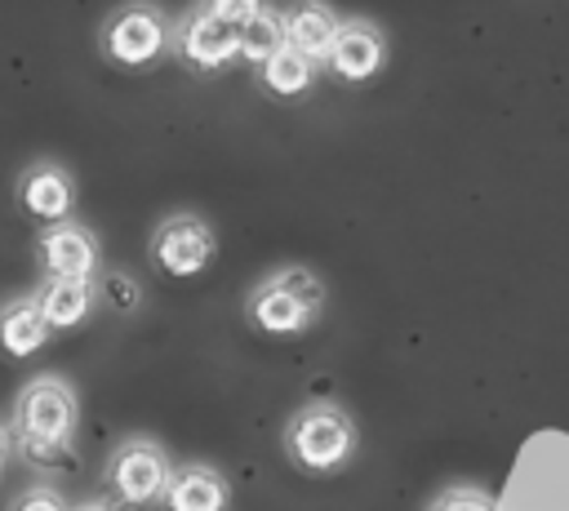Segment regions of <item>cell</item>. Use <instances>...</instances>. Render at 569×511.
I'll return each instance as SVG.
<instances>
[{"label":"cell","instance_id":"obj_1","mask_svg":"<svg viewBox=\"0 0 569 511\" xmlns=\"http://www.w3.org/2000/svg\"><path fill=\"white\" fill-rule=\"evenodd\" d=\"M284 453L298 471L325 475L347 467V458L356 453V422L347 409L338 404H307L289 418L284 427Z\"/></svg>","mask_w":569,"mask_h":511},{"label":"cell","instance_id":"obj_2","mask_svg":"<svg viewBox=\"0 0 569 511\" xmlns=\"http://www.w3.org/2000/svg\"><path fill=\"white\" fill-rule=\"evenodd\" d=\"M98 49L120 71H147L169 49V22L151 0H124L102 18Z\"/></svg>","mask_w":569,"mask_h":511},{"label":"cell","instance_id":"obj_3","mask_svg":"<svg viewBox=\"0 0 569 511\" xmlns=\"http://www.w3.org/2000/svg\"><path fill=\"white\" fill-rule=\"evenodd\" d=\"M169 475H173V467H169L164 449H160L156 440H147V435H133V440H124V444L111 453V462H107V493H111V502L124 507V511L151 507V502L164 498Z\"/></svg>","mask_w":569,"mask_h":511},{"label":"cell","instance_id":"obj_4","mask_svg":"<svg viewBox=\"0 0 569 511\" xmlns=\"http://www.w3.org/2000/svg\"><path fill=\"white\" fill-rule=\"evenodd\" d=\"M80 422L76 391L62 378H31L18 391V440H44V444H71Z\"/></svg>","mask_w":569,"mask_h":511},{"label":"cell","instance_id":"obj_5","mask_svg":"<svg viewBox=\"0 0 569 511\" xmlns=\"http://www.w3.org/2000/svg\"><path fill=\"white\" fill-rule=\"evenodd\" d=\"M151 262L156 271L173 275V280H191L200 271H209L213 253H218V236L200 213H169L156 231H151Z\"/></svg>","mask_w":569,"mask_h":511},{"label":"cell","instance_id":"obj_6","mask_svg":"<svg viewBox=\"0 0 569 511\" xmlns=\"http://www.w3.org/2000/svg\"><path fill=\"white\" fill-rule=\"evenodd\" d=\"M338 84H365L387 67V31L369 18H342L320 62Z\"/></svg>","mask_w":569,"mask_h":511},{"label":"cell","instance_id":"obj_7","mask_svg":"<svg viewBox=\"0 0 569 511\" xmlns=\"http://www.w3.org/2000/svg\"><path fill=\"white\" fill-rule=\"evenodd\" d=\"M169 44L178 49V58L196 71V76H213L222 67L236 62V27L218 22L213 13H204L200 4L187 9V18L178 22V31L169 36Z\"/></svg>","mask_w":569,"mask_h":511},{"label":"cell","instance_id":"obj_8","mask_svg":"<svg viewBox=\"0 0 569 511\" xmlns=\"http://www.w3.org/2000/svg\"><path fill=\"white\" fill-rule=\"evenodd\" d=\"M18 204H22V213H31L44 227L71 222V213H76V178L58 160H36L18 178Z\"/></svg>","mask_w":569,"mask_h":511},{"label":"cell","instance_id":"obj_9","mask_svg":"<svg viewBox=\"0 0 569 511\" xmlns=\"http://www.w3.org/2000/svg\"><path fill=\"white\" fill-rule=\"evenodd\" d=\"M36 258L44 267V280H93L98 271V236L80 222L44 227L36 240Z\"/></svg>","mask_w":569,"mask_h":511},{"label":"cell","instance_id":"obj_10","mask_svg":"<svg viewBox=\"0 0 569 511\" xmlns=\"http://www.w3.org/2000/svg\"><path fill=\"white\" fill-rule=\"evenodd\" d=\"M244 315L258 333H271V338H293V333H307L316 324V315L289 289H280L271 275L262 284H253V293L244 302Z\"/></svg>","mask_w":569,"mask_h":511},{"label":"cell","instance_id":"obj_11","mask_svg":"<svg viewBox=\"0 0 569 511\" xmlns=\"http://www.w3.org/2000/svg\"><path fill=\"white\" fill-rule=\"evenodd\" d=\"M280 13H284V44H289L293 53L311 58V62H325V53H329V44H333L342 18H338L325 0H293V4L280 9Z\"/></svg>","mask_w":569,"mask_h":511},{"label":"cell","instance_id":"obj_12","mask_svg":"<svg viewBox=\"0 0 569 511\" xmlns=\"http://www.w3.org/2000/svg\"><path fill=\"white\" fill-rule=\"evenodd\" d=\"M160 502H164V511H227L231 489L213 467L187 462L169 475V489H164Z\"/></svg>","mask_w":569,"mask_h":511},{"label":"cell","instance_id":"obj_13","mask_svg":"<svg viewBox=\"0 0 569 511\" xmlns=\"http://www.w3.org/2000/svg\"><path fill=\"white\" fill-rule=\"evenodd\" d=\"M31 302L40 311V320L49 324V333L76 329L93 311V280H44Z\"/></svg>","mask_w":569,"mask_h":511},{"label":"cell","instance_id":"obj_14","mask_svg":"<svg viewBox=\"0 0 569 511\" xmlns=\"http://www.w3.org/2000/svg\"><path fill=\"white\" fill-rule=\"evenodd\" d=\"M44 342H49V324L40 320V311H36L31 298H18V302H4L0 307V351L9 360H27Z\"/></svg>","mask_w":569,"mask_h":511},{"label":"cell","instance_id":"obj_15","mask_svg":"<svg viewBox=\"0 0 569 511\" xmlns=\"http://www.w3.org/2000/svg\"><path fill=\"white\" fill-rule=\"evenodd\" d=\"M284 49V13L276 4H262L240 31H236V62L267 67Z\"/></svg>","mask_w":569,"mask_h":511},{"label":"cell","instance_id":"obj_16","mask_svg":"<svg viewBox=\"0 0 569 511\" xmlns=\"http://www.w3.org/2000/svg\"><path fill=\"white\" fill-rule=\"evenodd\" d=\"M316 76H320V62L293 53L289 44H284L267 67H258V80H262V89H267L271 98H302V93H311Z\"/></svg>","mask_w":569,"mask_h":511},{"label":"cell","instance_id":"obj_17","mask_svg":"<svg viewBox=\"0 0 569 511\" xmlns=\"http://www.w3.org/2000/svg\"><path fill=\"white\" fill-rule=\"evenodd\" d=\"M271 280L280 289H289L311 315H320V307H325V280L311 267H280V271H271Z\"/></svg>","mask_w":569,"mask_h":511},{"label":"cell","instance_id":"obj_18","mask_svg":"<svg viewBox=\"0 0 569 511\" xmlns=\"http://www.w3.org/2000/svg\"><path fill=\"white\" fill-rule=\"evenodd\" d=\"M18 453H22V462H31V467H40V471H53V467H71V444L18 440Z\"/></svg>","mask_w":569,"mask_h":511},{"label":"cell","instance_id":"obj_19","mask_svg":"<svg viewBox=\"0 0 569 511\" xmlns=\"http://www.w3.org/2000/svg\"><path fill=\"white\" fill-rule=\"evenodd\" d=\"M196 4H200L204 13H213L218 22H227V27H236V31H240V27H244V22H249L267 0H196Z\"/></svg>","mask_w":569,"mask_h":511},{"label":"cell","instance_id":"obj_20","mask_svg":"<svg viewBox=\"0 0 569 511\" xmlns=\"http://www.w3.org/2000/svg\"><path fill=\"white\" fill-rule=\"evenodd\" d=\"M427 511H498V507H493V498L480 493V489H445Z\"/></svg>","mask_w":569,"mask_h":511},{"label":"cell","instance_id":"obj_21","mask_svg":"<svg viewBox=\"0 0 569 511\" xmlns=\"http://www.w3.org/2000/svg\"><path fill=\"white\" fill-rule=\"evenodd\" d=\"M102 289H107V298H111V307L116 311H138V302H142V289H138V280H129V275H107L102 280Z\"/></svg>","mask_w":569,"mask_h":511},{"label":"cell","instance_id":"obj_22","mask_svg":"<svg viewBox=\"0 0 569 511\" xmlns=\"http://www.w3.org/2000/svg\"><path fill=\"white\" fill-rule=\"evenodd\" d=\"M9 511H67V502H62V493H53V489H44V484H36V489H27V493H18Z\"/></svg>","mask_w":569,"mask_h":511},{"label":"cell","instance_id":"obj_23","mask_svg":"<svg viewBox=\"0 0 569 511\" xmlns=\"http://www.w3.org/2000/svg\"><path fill=\"white\" fill-rule=\"evenodd\" d=\"M9 453H13V440H9V431L0 427V471H4V462H9Z\"/></svg>","mask_w":569,"mask_h":511},{"label":"cell","instance_id":"obj_24","mask_svg":"<svg viewBox=\"0 0 569 511\" xmlns=\"http://www.w3.org/2000/svg\"><path fill=\"white\" fill-rule=\"evenodd\" d=\"M76 511H111V507H102V502H89V507H76Z\"/></svg>","mask_w":569,"mask_h":511}]
</instances>
